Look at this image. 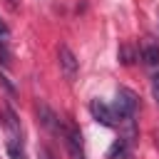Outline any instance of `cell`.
<instances>
[{"mask_svg":"<svg viewBox=\"0 0 159 159\" xmlns=\"http://www.w3.org/2000/svg\"><path fill=\"white\" fill-rule=\"evenodd\" d=\"M89 112H92V117H94L99 124H104V127H114V124H117V117H114L112 107H107L102 99H92V102H89Z\"/></svg>","mask_w":159,"mask_h":159,"instance_id":"277c9868","label":"cell"},{"mask_svg":"<svg viewBox=\"0 0 159 159\" xmlns=\"http://www.w3.org/2000/svg\"><path fill=\"white\" fill-rule=\"evenodd\" d=\"M7 35H10V30H7V25H5L2 20H0V40H5Z\"/></svg>","mask_w":159,"mask_h":159,"instance_id":"9a60e30c","label":"cell"},{"mask_svg":"<svg viewBox=\"0 0 159 159\" xmlns=\"http://www.w3.org/2000/svg\"><path fill=\"white\" fill-rule=\"evenodd\" d=\"M154 144H157V149H159V129L154 132Z\"/></svg>","mask_w":159,"mask_h":159,"instance_id":"2e32d148","label":"cell"},{"mask_svg":"<svg viewBox=\"0 0 159 159\" xmlns=\"http://www.w3.org/2000/svg\"><path fill=\"white\" fill-rule=\"evenodd\" d=\"M119 60H122V65H132V62L137 60V52H134L129 45H122V47H119Z\"/></svg>","mask_w":159,"mask_h":159,"instance_id":"30bf717a","label":"cell"},{"mask_svg":"<svg viewBox=\"0 0 159 159\" xmlns=\"http://www.w3.org/2000/svg\"><path fill=\"white\" fill-rule=\"evenodd\" d=\"M5 149H7L10 159H25V152H22V139H7Z\"/></svg>","mask_w":159,"mask_h":159,"instance_id":"9c48e42d","label":"cell"},{"mask_svg":"<svg viewBox=\"0 0 159 159\" xmlns=\"http://www.w3.org/2000/svg\"><path fill=\"white\" fill-rule=\"evenodd\" d=\"M152 97H154V102H157V107H159V70H157L154 77H152Z\"/></svg>","mask_w":159,"mask_h":159,"instance_id":"8fae6325","label":"cell"},{"mask_svg":"<svg viewBox=\"0 0 159 159\" xmlns=\"http://www.w3.org/2000/svg\"><path fill=\"white\" fill-rule=\"evenodd\" d=\"M142 60H144V65L149 67V70H159V47L157 45H144L142 47Z\"/></svg>","mask_w":159,"mask_h":159,"instance_id":"ba28073f","label":"cell"},{"mask_svg":"<svg viewBox=\"0 0 159 159\" xmlns=\"http://www.w3.org/2000/svg\"><path fill=\"white\" fill-rule=\"evenodd\" d=\"M37 117H40V124L45 127V129H50V132H62V122H60V117L45 104V102H40L37 104Z\"/></svg>","mask_w":159,"mask_h":159,"instance_id":"5b68a950","label":"cell"},{"mask_svg":"<svg viewBox=\"0 0 159 159\" xmlns=\"http://www.w3.org/2000/svg\"><path fill=\"white\" fill-rule=\"evenodd\" d=\"M62 139H65V147L70 152L72 159H84V147H82V134L72 127V124H62Z\"/></svg>","mask_w":159,"mask_h":159,"instance_id":"7a4b0ae2","label":"cell"},{"mask_svg":"<svg viewBox=\"0 0 159 159\" xmlns=\"http://www.w3.org/2000/svg\"><path fill=\"white\" fill-rule=\"evenodd\" d=\"M57 62H60V70H62V75H65V80H75L77 77V70H80V62H77V57H75V52L67 47V45H60L57 47Z\"/></svg>","mask_w":159,"mask_h":159,"instance_id":"3957f363","label":"cell"},{"mask_svg":"<svg viewBox=\"0 0 159 159\" xmlns=\"http://www.w3.org/2000/svg\"><path fill=\"white\" fill-rule=\"evenodd\" d=\"M0 62L2 65H10V52H7V47H5L2 40H0Z\"/></svg>","mask_w":159,"mask_h":159,"instance_id":"7c38bea8","label":"cell"},{"mask_svg":"<svg viewBox=\"0 0 159 159\" xmlns=\"http://www.w3.org/2000/svg\"><path fill=\"white\" fill-rule=\"evenodd\" d=\"M0 84H2V87H5V89H7V92H10V94H15V87H12V84H10V80H7V77H5V75H2V72H0Z\"/></svg>","mask_w":159,"mask_h":159,"instance_id":"4fadbf2b","label":"cell"},{"mask_svg":"<svg viewBox=\"0 0 159 159\" xmlns=\"http://www.w3.org/2000/svg\"><path fill=\"white\" fill-rule=\"evenodd\" d=\"M127 152H129V139L119 137L112 142V147L107 149V159H127Z\"/></svg>","mask_w":159,"mask_h":159,"instance_id":"52a82bcc","label":"cell"},{"mask_svg":"<svg viewBox=\"0 0 159 159\" xmlns=\"http://www.w3.org/2000/svg\"><path fill=\"white\" fill-rule=\"evenodd\" d=\"M2 122H5V129H7V139H22V129H20V119L15 114V109L10 104H5L2 109Z\"/></svg>","mask_w":159,"mask_h":159,"instance_id":"8992f818","label":"cell"},{"mask_svg":"<svg viewBox=\"0 0 159 159\" xmlns=\"http://www.w3.org/2000/svg\"><path fill=\"white\" fill-rule=\"evenodd\" d=\"M37 159H52V152L47 147H37Z\"/></svg>","mask_w":159,"mask_h":159,"instance_id":"5bb4252c","label":"cell"},{"mask_svg":"<svg viewBox=\"0 0 159 159\" xmlns=\"http://www.w3.org/2000/svg\"><path fill=\"white\" fill-rule=\"evenodd\" d=\"M139 109V97L127 89V87H119L117 94H114V102H112V112L114 117H119V122H132L134 112Z\"/></svg>","mask_w":159,"mask_h":159,"instance_id":"6da1fadb","label":"cell"},{"mask_svg":"<svg viewBox=\"0 0 159 159\" xmlns=\"http://www.w3.org/2000/svg\"><path fill=\"white\" fill-rule=\"evenodd\" d=\"M7 2H10L12 7H17V2H20V0H7Z\"/></svg>","mask_w":159,"mask_h":159,"instance_id":"e0dca14e","label":"cell"}]
</instances>
